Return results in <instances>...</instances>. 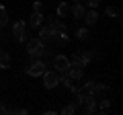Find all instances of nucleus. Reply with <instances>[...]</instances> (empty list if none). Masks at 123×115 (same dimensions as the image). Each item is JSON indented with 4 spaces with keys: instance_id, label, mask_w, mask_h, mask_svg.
I'll use <instances>...</instances> for the list:
<instances>
[{
    "instance_id": "f257e3e1",
    "label": "nucleus",
    "mask_w": 123,
    "mask_h": 115,
    "mask_svg": "<svg viewBox=\"0 0 123 115\" xmlns=\"http://www.w3.org/2000/svg\"><path fill=\"white\" fill-rule=\"evenodd\" d=\"M27 53H29V60L33 62V60H37V58L45 56V51H47V47H45V43L39 39V37H35V39H27Z\"/></svg>"
},
{
    "instance_id": "f03ea898",
    "label": "nucleus",
    "mask_w": 123,
    "mask_h": 115,
    "mask_svg": "<svg viewBox=\"0 0 123 115\" xmlns=\"http://www.w3.org/2000/svg\"><path fill=\"white\" fill-rule=\"evenodd\" d=\"M109 90V86L107 84H103V82H94V80H88V82H84L82 84V90L80 93H84V95H92V97H103V95Z\"/></svg>"
},
{
    "instance_id": "7ed1b4c3",
    "label": "nucleus",
    "mask_w": 123,
    "mask_h": 115,
    "mask_svg": "<svg viewBox=\"0 0 123 115\" xmlns=\"http://www.w3.org/2000/svg\"><path fill=\"white\" fill-rule=\"evenodd\" d=\"M82 95H84V93H82ZM80 107H82V111H84L86 115H92V113H97L98 101H97V97H92V95H84Z\"/></svg>"
},
{
    "instance_id": "20e7f679",
    "label": "nucleus",
    "mask_w": 123,
    "mask_h": 115,
    "mask_svg": "<svg viewBox=\"0 0 123 115\" xmlns=\"http://www.w3.org/2000/svg\"><path fill=\"white\" fill-rule=\"evenodd\" d=\"M41 76H43V86H45L47 90H53L57 84H60V74H57L55 70H51V72L45 70Z\"/></svg>"
},
{
    "instance_id": "39448f33",
    "label": "nucleus",
    "mask_w": 123,
    "mask_h": 115,
    "mask_svg": "<svg viewBox=\"0 0 123 115\" xmlns=\"http://www.w3.org/2000/svg\"><path fill=\"white\" fill-rule=\"evenodd\" d=\"M12 37L18 43H25L27 41V23L25 21H17L12 25Z\"/></svg>"
},
{
    "instance_id": "423d86ee",
    "label": "nucleus",
    "mask_w": 123,
    "mask_h": 115,
    "mask_svg": "<svg viewBox=\"0 0 123 115\" xmlns=\"http://www.w3.org/2000/svg\"><path fill=\"white\" fill-rule=\"evenodd\" d=\"M51 68L57 72V74H62V72H68V68H70V60H68L66 56H53L51 60Z\"/></svg>"
},
{
    "instance_id": "0eeeda50",
    "label": "nucleus",
    "mask_w": 123,
    "mask_h": 115,
    "mask_svg": "<svg viewBox=\"0 0 123 115\" xmlns=\"http://www.w3.org/2000/svg\"><path fill=\"white\" fill-rule=\"evenodd\" d=\"M45 68H47V66H45V62L41 60V58H37V60H33V62H31V66L27 68V74L35 78V76H41V74H43Z\"/></svg>"
},
{
    "instance_id": "6e6552de",
    "label": "nucleus",
    "mask_w": 123,
    "mask_h": 115,
    "mask_svg": "<svg viewBox=\"0 0 123 115\" xmlns=\"http://www.w3.org/2000/svg\"><path fill=\"white\" fill-rule=\"evenodd\" d=\"M55 29H51V27H39V39L43 41V43H53V39H55Z\"/></svg>"
},
{
    "instance_id": "1a4fd4ad",
    "label": "nucleus",
    "mask_w": 123,
    "mask_h": 115,
    "mask_svg": "<svg viewBox=\"0 0 123 115\" xmlns=\"http://www.w3.org/2000/svg\"><path fill=\"white\" fill-rule=\"evenodd\" d=\"M68 76H70L72 80H82V76H84V68H80L78 64H72V62H70V68H68Z\"/></svg>"
},
{
    "instance_id": "9d476101",
    "label": "nucleus",
    "mask_w": 123,
    "mask_h": 115,
    "mask_svg": "<svg viewBox=\"0 0 123 115\" xmlns=\"http://www.w3.org/2000/svg\"><path fill=\"white\" fill-rule=\"evenodd\" d=\"M41 25H43V13H41V10H33V14L29 17V27L39 29Z\"/></svg>"
},
{
    "instance_id": "9b49d317",
    "label": "nucleus",
    "mask_w": 123,
    "mask_h": 115,
    "mask_svg": "<svg viewBox=\"0 0 123 115\" xmlns=\"http://www.w3.org/2000/svg\"><path fill=\"white\" fill-rule=\"evenodd\" d=\"M94 56H97V53L90 51V49H82V51H78V58H80V62H82V66H84V68H86L88 64L94 60Z\"/></svg>"
},
{
    "instance_id": "f8f14e48",
    "label": "nucleus",
    "mask_w": 123,
    "mask_h": 115,
    "mask_svg": "<svg viewBox=\"0 0 123 115\" xmlns=\"http://www.w3.org/2000/svg\"><path fill=\"white\" fill-rule=\"evenodd\" d=\"M82 21L86 23V25H94V23L98 21V13H97V10H94V8H92V10H88V13H84Z\"/></svg>"
},
{
    "instance_id": "ddd939ff",
    "label": "nucleus",
    "mask_w": 123,
    "mask_h": 115,
    "mask_svg": "<svg viewBox=\"0 0 123 115\" xmlns=\"http://www.w3.org/2000/svg\"><path fill=\"white\" fill-rule=\"evenodd\" d=\"M70 13H72V17H74V19H82L86 10H84V6L80 4V2H74V6L70 8Z\"/></svg>"
},
{
    "instance_id": "4468645a",
    "label": "nucleus",
    "mask_w": 123,
    "mask_h": 115,
    "mask_svg": "<svg viewBox=\"0 0 123 115\" xmlns=\"http://www.w3.org/2000/svg\"><path fill=\"white\" fill-rule=\"evenodd\" d=\"M0 68H4V70L10 68V56L4 51V49H0Z\"/></svg>"
},
{
    "instance_id": "2eb2a0df",
    "label": "nucleus",
    "mask_w": 123,
    "mask_h": 115,
    "mask_svg": "<svg viewBox=\"0 0 123 115\" xmlns=\"http://www.w3.org/2000/svg\"><path fill=\"white\" fill-rule=\"evenodd\" d=\"M6 25H8V13H6L4 6L0 4V29H4Z\"/></svg>"
},
{
    "instance_id": "dca6fc26",
    "label": "nucleus",
    "mask_w": 123,
    "mask_h": 115,
    "mask_svg": "<svg viewBox=\"0 0 123 115\" xmlns=\"http://www.w3.org/2000/svg\"><path fill=\"white\" fill-rule=\"evenodd\" d=\"M68 13H70V4H68V2H60V6H57V17L64 19Z\"/></svg>"
},
{
    "instance_id": "f3484780",
    "label": "nucleus",
    "mask_w": 123,
    "mask_h": 115,
    "mask_svg": "<svg viewBox=\"0 0 123 115\" xmlns=\"http://www.w3.org/2000/svg\"><path fill=\"white\" fill-rule=\"evenodd\" d=\"M72 82H74V80L68 76V72H62V74H60V84H62V86H66V89H68Z\"/></svg>"
},
{
    "instance_id": "a211bd4d",
    "label": "nucleus",
    "mask_w": 123,
    "mask_h": 115,
    "mask_svg": "<svg viewBox=\"0 0 123 115\" xmlns=\"http://www.w3.org/2000/svg\"><path fill=\"white\" fill-rule=\"evenodd\" d=\"M111 107V99H101V107H97V111H101V113H107Z\"/></svg>"
},
{
    "instance_id": "6ab92c4d",
    "label": "nucleus",
    "mask_w": 123,
    "mask_h": 115,
    "mask_svg": "<svg viewBox=\"0 0 123 115\" xmlns=\"http://www.w3.org/2000/svg\"><path fill=\"white\" fill-rule=\"evenodd\" d=\"M107 17H113V19H119V10L115 8V6H107Z\"/></svg>"
},
{
    "instance_id": "aec40b11",
    "label": "nucleus",
    "mask_w": 123,
    "mask_h": 115,
    "mask_svg": "<svg viewBox=\"0 0 123 115\" xmlns=\"http://www.w3.org/2000/svg\"><path fill=\"white\" fill-rule=\"evenodd\" d=\"M62 113H64V115H74V113H76V107H74V105L70 103V105L62 107Z\"/></svg>"
},
{
    "instance_id": "412c9836",
    "label": "nucleus",
    "mask_w": 123,
    "mask_h": 115,
    "mask_svg": "<svg viewBox=\"0 0 123 115\" xmlns=\"http://www.w3.org/2000/svg\"><path fill=\"white\" fill-rule=\"evenodd\" d=\"M88 37V29H78V31H76V39L78 41H84Z\"/></svg>"
},
{
    "instance_id": "4be33fe9",
    "label": "nucleus",
    "mask_w": 123,
    "mask_h": 115,
    "mask_svg": "<svg viewBox=\"0 0 123 115\" xmlns=\"http://www.w3.org/2000/svg\"><path fill=\"white\" fill-rule=\"evenodd\" d=\"M86 4L90 6V8H97V6L101 4V0H86Z\"/></svg>"
},
{
    "instance_id": "5701e85b",
    "label": "nucleus",
    "mask_w": 123,
    "mask_h": 115,
    "mask_svg": "<svg viewBox=\"0 0 123 115\" xmlns=\"http://www.w3.org/2000/svg\"><path fill=\"white\" fill-rule=\"evenodd\" d=\"M41 6H43V4H41L39 0H35V2H33V10H41Z\"/></svg>"
},
{
    "instance_id": "b1692460",
    "label": "nucleus",
    "mask_w": 123,
    "mask_h": 115,
    "mask_svg": "<svg viewBox=\"0 0 123 115\" xmlns=\"http://www.w3.org/2000/svg\"><path fill=\"white\" fill-rule=\"evenodd\" d=\"M0 113H6V107H2V105H0Z\"/></svg>"
},
{
    "instance_id": "393cba45",
    "label": "nucleus",
    "mask_w": 123,
    "mask_h": 115,
    "mask_svg": "<svg viewBox=\"0 0 123 115\" xmlns=\"http://www.w3.org/2000/svg\"><path fill=\"white\" fill-rule=\"evenodd\" d=\"M72 2H80V0H72Z\"/></svg>"
},
{
    "instance_id": "a878e982",
    "label": "nucleus",
    "mask_w": 123,
    "mask_h": 115,
    "mask_svg": "<svg viewBox=\"0 0 123 115\" xmlns=\"http://www.w3.org/2000/svg\"><path fill=\"white\" fill-rule=\"evenodd\" d=\"M0 37H2V29H0Z\"/></svg>"
},
{
    "instance_id": "bb28decb",
    "label": "nucleus",
    "mask_w": 123,
    "mask_h": 115,
    "mask_svg": "<svg viewBox=\"0 0 123 115\" xmlns=\"http://www.w3.org/2000/svg\"><path fill=\"white\" fill-rule=\"evenodd\" d=\"M0 82H2V80H0Z\"/></svg>"
}]
</instances>
